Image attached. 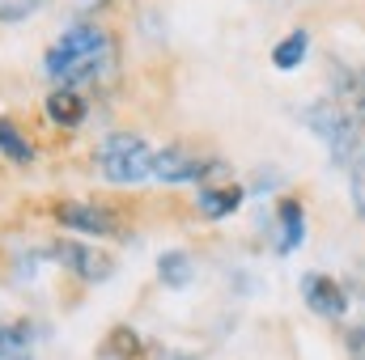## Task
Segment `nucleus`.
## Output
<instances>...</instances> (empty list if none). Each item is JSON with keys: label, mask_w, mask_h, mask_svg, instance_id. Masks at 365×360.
Masks as SVG:
<instances>
[{"label": "nucleus", "mask_w": 365, "mask_h": 360, "mask_svg": "<svg viewBox=\"0 0 365 360\" xmlns=\"http://www.w3.org/2000/svg\"><path fill=\"white\" fill-rule=\"evenodd\" d=\"M110 51H115V43L102 26L77 21L51 43V51L43 60V73L51 81H60V90H81L90 81H102V73L110 64Z\"/></svg>", "instance_id": "obj_1"}, {"label": "nucleus", "mask_w": 365, "mask_h": 360, "mask_svg": "<svg viewBox=\"0 0 365 360\" xmlns=\"http://www.w3.org/2000/svg\"><path fill=\"white\" fill-rule=\"evenodd\" d=\"M93 166H98V174L106 182H119V186L153 179V153H149V144H145L140 136H132V132L106 136V140L98 144V153H93Z\"/></svg>", "instance_id": "obj_2"}, {"label": "nucleus", "mask_w": 365, "mask_h": 360, "mask_svg": "<svg viewBox=\"0 0 365 360\" xmlns=\"http://www.w3.org/2000/svg\"><path fill=\"white\" fill-rule=\"evenodd\" d=\"M306 127H310L314 136L327 140L336 166H353V162L361 157V132H357V119H353L336 97H319V102L306 110Z\"/></svg>", "instance_id": "obj_3"}, {"label": "nucleus", "mask_w": 365, "mask_h": 360, "mask_svg": "<svg viewBox=\"0 0 365 360\" xmlns=\"http://www.w3.org/2000/svg\"><path fill=\"white\" fill-rule=\"evenodd\" d=\"M212 174H225V166L208 162V157H191L187 149L153 153V179L158 182H208Z\"/></svg>", "instance_id": "obj_4"}, {"label": "nucleus", "mask_w": 365, "mask_h": 360, "mask_svg": "<svg viewBox=\"0 0 365 360\" xmlns=\"http://www.w3.org/2000/svg\"><path fill=\"white\" fill-rule=\"evenodd\" d=\"M47 255H51L60 268H68V271H77L81 280H90V284H102V280L115 275V263H110L106 255H98V250H90V246H81V242H68V238L51 242Z\"/></svg>", "instance_id": "obj_5"}, {"label": "nucleus", "mask_w": 365, "mask_h": 360, "mask_svg": "<svg viewBox=\"0 0 365 360\" xmlns=\"http://www.w3.org/2000/svg\"><path fill=\"white\" fill-rule=\"evenodd\" d=\"M102 360H191L179 352H166L149 339H140L132 327H115L106 339H102Z\"/></svg>", "instance_id": "obj_6"}, {"label": "nucleus", "mask_w": 365, "mask_h": 360, "mask_svg": "<svg viewBox=\"0 0 365 360\" xmlns=\"http://www.w3.org/2000/svg\"><path fill=\"white\" fill-rule=\"evenodd\" d=\"M302 301L314 314H323V318H344L349 314V292L331 275H323V271H306L302 275Z\"/></svg>", "instance_id": "obj_7"}, {"label": "nucleus", "mask_w": 365, "mask_h": 360, "mask_svg": "<svg viewBox=\"0 0 365 360\" xmlns=\"http://www.w3.org/2000/svg\"><path fill=\"white\" fill-rule=\"evenodd\" d=\"M56 221L60 225H68L73 233H115V212H106V208H98V203H81V199H73V203H60L56 208Z\"/></svg>", "instance_id": "obj_8"}, {"label": "nucleus", "mask_w": 365, "mask_h": 360, "mask_svg": "<svg viewBox=\"0 0 365 360\" xmlns=\"http://www.w3.org/2000/svg\"><path fill=\"white\" fill-rule=\"evenodd\" d=\"M43 110H47V119L56 127H77L86 119V97L77 90H51L47 102H43Z\"/></svg>", "instance_id": "obj_9"}, {"label": "nucleus", "mask_w": 365, "mask_h": 360, "mask_svg": "<svg viewBox=\"0 0 365 360\" xmlns=\"http://www.w3.org/2000/svg\"><path fill=\"white\" fill-rule=\"evenodd\" d=\"M276 216H280V246L276 250L280 255H293L302 246V238H306V208L297 199H280Z\"/></svg>", "instance_id": "obj_10"}, {"label": "nucleus", "mask_w": 365, "mask_h": 360, "mask_svg": "<svg viewBox=\"0 0 365 360\" xmlns=\"http://www.w3.org/2000/svg\"><path fill=\"white\" fill-rule=\"evenodd\" d=\"M242 186H212V182H204V191L195 195V203H200V212H208V216H230L238 203H242Z\"/></svg>", "instance_id": "obj_11"}, {"label": "nucleus", "mask_w": 365, "mask_h": 360, "mask_svg": "<svg viewBox=\"0 0 365 360\" xmlns=\"http://www.w3.org/2000/svg\"><path fill=\"white\" fill-rule=\"evenodd\" d=\"M306 51H310V34H306V30H293L289 38H280L272 47V64L280 73H293V68L306 60Z\"/></svg>", "instance_id": "obj_12"}, {"label": "nucleus", "mask_w": 365, "mask_h": 360, "mask_svg": "<svg viewBox=\"0 0 365 360\" xmlns=\"http://www.w3.org/2000/svg\"><path fill=\"white\" fill-rule=\"evenodd\" d=\"M191 275H195V268H191V259H187L182 250H166V255H158V280H162L166 288H187Z\"/></svg>", "instance_id": "obj_13"}, {"label": "nucleus", "mask_w": 365, "mask_h": 360, "mask_svg": "<svg viewBox=\"0 0 365 360\" xmlns=\"http://www.w3.org/2000/svg\"><path fill=\"white\" fill-rule=\"evenodd\" d=\"M0 153L4 157H13L17 166H30L34 162V149H30V140L17 132V123H9V119H0Z\"/></svg>", "instance_id": "obj_14"}, {"label": "nucleus", "mask_w": 365, "mask_h": 360, "mask_svg": "<svg viewBox=\"0 0 365 360\" xmlns=\"http://www.w3.org/2000/svg\"><path fill=\"white\" fill-rule=\"evenodd\" d=\"M30 339H34V327H4V322H0V360L26 356Z\"/></svg>", "instance_id": "obj_15"}, {"label": "nucleus", "mask_w": 365, "mask_h": 360, "mask_svg": "<svg viewBox=\"0 0 365 360\" xmlns=\"http://www.w3.org/2000/svg\"><path fill=\"white\" fill-rule=\"evenodd\" d=\"M349 195H353V208H357V216L365 221V153L349 166Z\"/></svg>", "instance_id": "obj_16"}, {"label": "nucleus", "mask_w": 365, "mask_h": 360, "mask_svg": "<svg viewBox=\"0 0 365 360\" xmlns=\"http://www.w3.org/2000/svg\"><path fill=\"white\" fill-rule=\"evenodd\" d=\"M43 0H0V21H26Z\"/></svg>", "instance_id": "obj_17"}, {"label": "nucleus", "mask_w": 365, "mask_h": 360, "mask_svg": "<svg viewBox=\"0 0 365 360\" xmlns=\"http://www.w3.org/2000/svg\"><path fill=\"white\" fill-rule=\"evenodd\" d=\"M349 93H353V102H357V119L365 123V68L357 77H349Z\"/></svg>", "instance_id": "obj_18"}, {"label": "nucleus", "mask_w": 365, "mask_h": 360, "mask_svg": "<svg viewBox=\"0 0 365 360\" xmlns=\"http://www.w3.org/2000/svg\"><path fill=\"white\" fill-rule=\"evenodd\" d=\"M349 356L365 360V322H357V327L349 331Z\"/></svg>", "instance_id": "obj_19"}, {"label": "nucleus", "mask_w": 365, "mask_h": 360, "mask_svg": "<svg viewBox=\"0 0 365 360\" xmlns=\"http://www.w3.org/2000/svg\"><path fill=\"white\" fill-rule=\"evenodd\" d=\"M13 360H30V356H13Z\"/></svg>", "instance_id": "obj_20"}]
</instances>
